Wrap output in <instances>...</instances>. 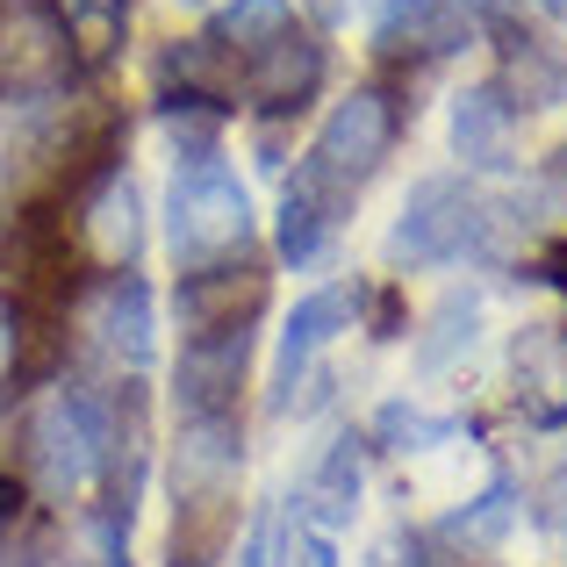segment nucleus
<instances>
[{"label": "nucleus", "instance_id": "nucleus-28", "mask_svg": "<svg viewBox=\"0 0 567 567\" xmlns=\"http://www.w3.org/2000/svg\"><path fill=\"white\" fill-rule=\"evenodd\" d=\"M346 8H352V0H317V14H323V22H346Z\"/></svg>", "mask_w": 567, "mask_h": 567}, {"label": "nucleus", "instance_id": "nucleus-16", "mask_svg": "<svg viewBox=\"0 0 567 567\" xmlns=\"http://www.w3.org/2000/svg\"><path fill=\"white\" fill-rule=\"evenodd\" d=\"M517 410L532 424H560L567 416V338L560 331L517 338Z\"/></svg>", "mask_w": 567, "mask_h": 567}, {"label": "nucleus", "instance_id": "nucleus-19", "mask_svg": "<svg viewBox=\"0 0 567 567\" xmlns=\"http://www.w3.org/2000/svg\"><path fill=\"white\" fill-rule=\"evenodd\" d=\"M295 29V8L288 0H230V8L208 22V37L223 43V51H237V58H259L274 37H288Z\"/></svg>", "mask_w": 567, "mask_h": 567}, {"label": "nucleus", "instance_id": "nucleus-8", "mask_svg": "<svg viewBox=\"0 0 567 567\" xmlns=\"http://www.w3.org/2000/svg\"><path fill=\"white\" fill-rule=\"evenodd\" d=\"M86 346L101 352L109 367H152L158 352V331H152V288L137 274H109L86 302Z\"/></svg>", "mask_w": 567, "mask_h": 567}, {"label": "nucleus", "instance_id": "nucleus-5", "mask_svg": "<svg viewBox=\"0 0 567 567\" xmlns=\"http://www.w3.org/2000/svg\"><path fill=\"white\" fill-rule=\"evenodd\" d=\"M80 72L51 0H0V109H43Z\"/></svg>", "mask_w": 567, "mask_h": 567}, {"label": "nucleus", "instance_id": "nucleus-9", "mask_svg": "<svg viewBox=\"0 0 567 567\" xmlns=\"http://www.w3.org/2000/svg\"><path fill=\"white\" fill-rule=\"evenodd\" d=\"M80 245L94 266L109 274H130V259L144 251V208H137V181L123 166H109L80 202Z\"/></svg>", "mask_w": 567, "mask_h": 567}, {"label": "nucleus", "instance_id": "nucleus-24", "mask_svg": "<svg viewBox=\"0 0 567 567\" xmlns=\"http://www.w3.org/2000/svg\"><path fill=\"white\" fill-rule=\"evenodd\" d=\"M266 567H338V539L317 525H302V517L288 511V525H280V546L266 554Z\"/></svg>", "mask_w": 567, "mask_h": 567}, {"label": "nucleus", "instance_id": "nucleus-20", "mask_svg": "<svg viewBox=\"0 0 567 567\" xmlns=\"http://www.w3.org/2000/svg\"><path fill=\"white\" fill-rule=\"evenodd\" d=\"M65 567H130V517L86 511L65 539Z\"/></svg>", "mask_w": 567, "mask_h": 567}, {"label": "nucleus", "instance_id": "nucleus-23", "mask_svg": "<svg viewBox=\"0 0 567 567\" xmlns=\"http://www.w3.org/2000/svg\"><path fill=\"white\" fill-rule=\"evenodd\" d=\"M374 431H381V445H395V453H424V445H445L460 424H453V416L416 410V402H388V410L374 416Z\"/></svg>", "mask_w": 567, "mask_h": 567}, {"label": "nucleus", "instance_id": "nucleus-11", "mask_svg": "<svg viewBox=\"0 0 567 567\" xmlns=\"http://www.w3.org/2000/svg\"><path fill=\"white\" fill-rule=\"evenodd\" d=\"M474 43V22L445 0H381L374 14V51L381 58H445Z\"/></svg>", "mask_w": 567, "mask_h": 567}, {"label": "nucleus", "instance_id": "nucleus-14", "mask_svg": "<svg viewBox=\"0 0 567 567\" xmlns=\"http://www.w3.org/2000/svg\"><path fill=\"white\" fill-rule=\"evenodd\" d=\"M346 317H352V288H317V295L295 302L288 331H280V360H274V410H288V402H295V381L309 374V360L338 338V323H346Z\"/></svg>", "mask_w": 567, "mask_h": 567}, {"label": "nucleus", "instance_id": "nucleus-27", "mask_svg": "<svg viewBox=\"0 0 567 567\" xmlns=\"http://www.w3.org/2000/svg\"><path fill=\"white\" fill-rule=\"evenodd\" d=\"M237 567H266V539H251L245 554H237Z\"/></svg>", "mask_w": 567, "mask_h": 567}, {"label": "nucleus", "instance_id": "nucleus-29", "mask_svg": "<svg viewBox=\"0 0 567 567\" xmlns=\"http://www.w3.org/2000/svg\"><path fill=\"white\" fill-rule=\"evenodd\" d=\"M539 8H546V14H554V22L567 29V0H539Z\"/></svg>", "mask_w": 567, "mask_h": 567}, {"label": "nucleus", "instance_id": "nucleus-6", "mask_svg": "<svg viewBox=\"0 0 567 567\" xmlns=\"http://www.w3.org/2000/svg\"><path fill=\"white\" fill-rule=\"evenodd\" d=\"M482 230H488V208L474 202V187L453 181V173H431V181H416L410 202H402L395 237H388V259L395 266H439V259L474 251Z\"/></svg>", "mask_w": 567, "mask_h": 567}, {"label": "nucleus", "instance_id": "nucleus-2", "mask_svg": "<svg viewBox=\"0 0 567 567\" xmlns=\"http://www.w3.org/2000/svg\"><path fill=\"white\" fill-rule=\"evenodd\" d=\"M166 245L181 274H208V266L245 259L251 245V194L223 158H202V166L173 173L166 194Z\"/></svg>", "mask_w": 567, "mask_h": 567}, {"label": "nucleus", "instance_id": "nucleus-26", "mask_svg": "<svg viewBox=\"0 0 567 567\" xmlns=\"http://www.w3.org/2000/svg\"><path fill=\"white\" fill-rule=\"evenodd\" d=\"M445 8H460L467 22H488V29H503V22H511V0H445Z\"/></svg>", "mask_w": 567, "mask_h": 567}, {"label": "nucleus", "instance_id": "nucleus-18", "mask_svg": "<svg viewBox=\"0 0 567 567\" xmlns=\"http://www.w3.org/2000/svg\"><path fill=\"white\" fill-rule=\"evenodd\" d=\"M51 8H58V22H65V37H72L80 72L115 65V51H123V37H130V0H51Z\"/></svg>", "mask_w": 567, "mask_h": 567}, {"label": "nucleus", "instance_id": "nucleus-3", "mask_svg": "<svg viewBox=\"0 0 567 567\" xmlns=\"http://www.w3.org/2000/svg\"><path fill=\"white\" fill-rule=\"evenodd\" d=\"M395 130H402L395 101H388L381 86H352V94L338 101L331 115H323V130H317V144H309L302 173H309L323 194H331L338 208H352V194L374 181L381 158L395 152Z\"/></svg>", "mask_w": 567, "mask_h": 567}, {"label": "nucleus", "instance_id": "nucleus-17", "mask_svg": "<svg viewBox=\"0 0 567 567\" xmlns=\"http://www.w3.org/2000/svg\"><path fill=\"white\" fill-rule=\"evenodd\" d=\"M338 216L346 208L331 202L317 181H309L302 166H295V181H288V194H280V259H295V266H309L323 251V237L338 230Z\"/></svg>", "mask_w": 567, "mask_h": 567}, {"label": "nucleus", "instance_id": "nucleus-21", "mask_svg": "<svg viewBox=\"0 0 567 567\" xmlns=\"http://www.w3.org/2000/svg\"><path fill=\"white\" fill-rule=\"evenodd\" d=\"M474 317H482V309H474V295H445L439 317H431V331L416 338V367H424V374H439L453 352H467L474 346Z\"/></svg>", "mask_w": 567, "mask_h": 567}, {"label": "nucleus", "instance_id": "nucleus-12", "mask_svg": "<svg viewBox=\"0 0 567 567\" xmlns=\"http://www.w3.org/2000/svg\"><path fill=\"white\" fill-rule=\"evenodd\" d=\"M453 152L474 173H511L517 166V101L503 86H467L453 101Z\"/></svg>", "mask_w": 567, "mask_h": 567}, {"label": "nucleus", "instance_id": "nucleus-10", "mask_svg": "<svg viewBox=\"0 0 567 567\" xmlns=\"http://www.w3.org/2000/svg\"><path fill=\"white\" fill-rule=\"evenodd\" d=\"M245 360H251V331L187 338V346H181V410L187 416H237Z\"/></svg>", "mask_w": 567, "mask_h": 567}, {"label": "nucleus", "instance_id": "nucleus-13", "mask_svg": "<svg viewBox=\"0 0 567 567\" xmlns=\"http://www.w3.org/2000/svg\"><path fill=\"white\" fill-rule=\"evenodd\" d=\"M317 86H323V43L309 37V29H288V37H274L259 58H245V94L266 101V109L295 115Z\"/></svg>", "mask_w": 567, "mask_h": 567}, {"label": "nucleus", "instance_id": "nucleus-22", "mask_svg": "<svg viewBox=\"0 0 567 567\" xmlns=\"http://www.w3.org/2000/svg\"><path fill=\"white\" fill-rule=\"evenodd\" d=\"M511 525H517V488H511V482H503V474H496L482 503H467V511H460V517H445V539H467V546H496V539H503V532H511Z\"/></svg>", "mask_w": 567, "mask_h": 567}, {"label": "nucleus", "instance_id": "nucleus-15", "mask_svg": "<svg viewBox=\"0 0 567 567\" xmlns=\"http://www.w3.org/2000/svg\"><path fill=\"white\" fill-rule=\"evenodd\" d=\"M352 511H360V439H338L331 453L317 460V474L302 482V496H295V517L317 532H346Z\"/></svg>", "mask_w": 567, "mask_h": 567}, {"label": "nucleus", "instance_id": "nucleus-31", "mask_svg": "<svg viewBox=\"0 0 567 567\" xmlns=\"http://www.w3.org/2000/svg\"><path fill=\"white\" fill-rule=\"evenodd\" d=\"M0 567H37V560H29V554H0Z\"/></svg>", "mask_w": 567, "mask_h": 567}, {"label": "nucleus", "instance_id": "nucleus-7", "mask_svg": "<svg viewBox=\"0 0 567 567\" xmlns=\"http://www.w3.org/2000/svg\"><path fill=\"white\" fill-rule=\"evenodd\" d=\"M259 309H266V266H251V259L208 266V274H181V331L187 338L251 331Z\"/></svg>", "mask_w": 567, "mask_h": 567}, {"label": "nucleus", "instance_id": "nucleus-1", "mask_svg": "<svg viewBox=\"0 0 567 567\" xmlns=\"http://www.w3.org/2000/svg\"><path fill=\"white\" fill-rule=\"evenodd\" d=\"M237 474H245L237 416H181V439H173V554L187 567H208L237 532Z\"/></svg>", "mask_w": 567, "mask_h": 567}, {"label": "nucleus", "instance_id": "nucleus-25", "mask_svg": "<svg viewBox=\"0 0 567 567\" xmlns=\"http://www.w3.org/2000/svg\"><path fill=\"white\" fill-rule=\"evenodd\" d=\"M532 202H539L546 216H554V208H567V144L539 166V181H532Z\"/></svg>", "mask_w": 567, "mask_h": 567}, {"label": "nucleus", "instance_id": "nucleus-4", "mask_svg": "<svg viewBox=\"0 0 567 567\" xmlns=\"http://www.w3.org/2000/svg\"><path fill=\"white\" fill-rule=\"evenodd\" d=\"M101 445H109V424H101V395H80V388H51L29 416V474L51 503H72L101 482Z\"/></svg>", "mask_w": 567, "mask_h": 567}, {"label": "nucleus", "instance_id": "nucleus-30", "mask_svg": "<svg viewBox=\"0 0 567 567\" xmlns=\"http://www.w3.org/2000/svg\"><path fill=\"white\" fill-rule=\"evenodd\" d=\"M560 488H567V474H560ZM554 525L567 532V503H554Z\"/></svg>", "mask_w": 567, "mask_h": 567}]
</instances>
